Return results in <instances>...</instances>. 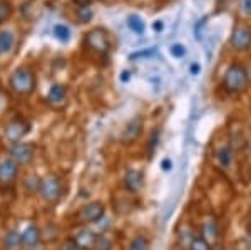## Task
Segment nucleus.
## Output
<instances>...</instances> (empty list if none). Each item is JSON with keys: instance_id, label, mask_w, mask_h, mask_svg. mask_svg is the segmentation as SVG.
I'll return each mask as SVG.
<instances>
[{"instance_id": "1", "label": "nucleus", "mask_w": 251, "mask_h": 250, "mask_svg": "<svg viewBox=\"0 0 251 250\" xmlns=\"http://www.w3.org/2000/svg\"><path fill=\"white\" fill-rule=\"evenodd\" d=\"M10 89L19 96H30L37 86V78L35 72L29 66H20L10 74L9 79Z\"/></svg>"}, {"instance_id": "2", "label": "nucleus", "mask_w": 251, "mask_h": 250, "mask_svg": "<svg viewBox=\"0 0 251 250\" xmlns=\"http://www.w3.org/2000/svg\"><path fill=\"white\" fill-rule=\"evenodd\" d=\"M223 84L229 92H245L250 86V76L246 67L240 62H231L225 72Z\"/></svg>"}, {"instance_id": "3", "label": "nucleus", "mask_w": 251, "mask_h": 250, "mask_svg": "<svg viewBox=\"0 0 251 250\" xmlns=\"http://www.w3.org/2000/svg\"><path fill=\"white\" fill-rule=\"evenodd\" d=\"M84 47L97 56H106L111 51L109 32L104 27H94V29H91L86 34V39H84Z\"/></svg>"}, {"instance_id": "4", "label": "nucleus", "mask_w": 251, "mask_h": 250, "mask_svg": "<svg viewBox=\"0 0 251 250\" xmlns=\"http://www.w3.org/2000/svg\"><path fill=\"white\" fill-rule=\"evenodd\" d=\"M62 192H64L62 180L57 175H54V173H50V175L44 176L40 180L39 193L42 196V200L47 201V203H57L60 196H62Z\"/></svg>"}, {"instance_id": "5", "label": "nucleus", "mask_w": 251, "mask_h": 250, "mask_svg": "<svg viewBox=\"0 0 251 250\" xmlns=\"http://www.w3.org/2000/svg\"><path fill=\"white\" fill-rule=\"evenodd\" d=\"M234 51L241 52L251 47V27L246 22H238L233 27L231 40H229Z\"/></svg>"}, {"instance_id": "6", "label": "nucleus", "mask_w": 251, "mask_h": 250, "mask_svg": "<svg viewBox=\"0 0 251 250\" xmlns=\"http://www.w3.org/2000/svg\"><path fill=\"white\" fill-rule=\"evenodd\" d=\"M104 205L100 201H91V203L84 205L82 208L77 212V223L80 225H89V223H96L104 217Z\"/></svg>"}, {"instance_id": "7", "label": "nucleus", "mask_w": 251, "mask_h": 250, "mask_svg": "<svg viewBox=\"0 0 251 250\" xmlns=\"http://www.w3.org/2000/svg\"><path fill=\"white\" fill-rule=\"evenodd\" d=\"M29 131H30V124L24 118H14L5 124V138L12 144L19 143Z\"/></svg>"}, {"instance_id": "8", "label": "nucleus", "mask_w": 251, "mask_h": 250, "mask_svg": "<svg viewBox=\"0 0 251 250\" xmlns=\"http://www.w3.org/2000/svg\"><path fill=\"white\" fill-rule=\"evenodd\" d=\"M35 148L32 143H14L10 148V158L17 165H29L34 160Z\"/></svg>"}, {"instance_id": "9", "label": "nucleus", "mask_w": 251, "mask_h": 250, "mask_svg": "<svg viewBox=\"0 0 251 250\" xmlns=\"http://www.w3.org/2000/svg\"><path fill=\"white\" fill-rule=\"evenodd\" d=\"M19 175V165L12 158L0 160V185L2 187H10Z\"/></svg>"}, {"instance_id": "10", "label": "nucleus", "mask_w": 251, "mask_h": 250, "mask_svg": "<svg viewBox=\"0 0 251 250\" xmlns=\"http://www.w3.org/2000/svg\"><path fill=\"white\" fill-rule=\"evenodd\" d=\"M143 130H144V121L141 116H136V118H132L127 124H126L123 135H121V141H123L124 144L134 143V141L141 136Z\"/></svg>"}, {"instance_id": "11", "label": "nucleus", "mask_w": 251, "mask_h": 250, "mask_svg": "<svg viewBox=\"0 0 251 250\" xmlns=\"http://www.w3.org/2000/svg\"><path fill=\"white\" fill-rule=\"evenodd\" d=\"M47 103L54 110H64L67 104V87L62 84H54L47 94Z\"/></svg>"}, {"instance_id": "12", "label": "nucleus", "mask_w": 251, "mask_h": 250, "mask_svg": "<svg viewBox=\"0 0 251 250\" xmlns=\"http://www.w3.org/2000/svg\"><path fill=\"white\" fill-rule=\"evenodd\" d=\"M144 187V173L141 170H127L124 175V188L129 193H139Z\"/></svg>"}, {"instance_id": "13", "label": "nucleus", "mask_w": 251, "mask_h": 250, "mask_svg": "<svg viewBox=\"0 0 251 250\" xmlns=\"http://www.w3.org/2000/svg\"><path fill=\"white\" fill-rule=\"evenodd\" d=\"M72 240H74L82 250H94V245H96V240H97V233L94 230H91V228L82 227V228H79V230L75 232V235H74V239H72Z\"/></svg>"}, {"instance_id": "14", "label": "nucleus", "mask_w": 251, "mask_h": 250, "mask_svg": "<svg viewBox=\"0 0 251 250\" xmlns=\"http://www.w3.org/2000/svg\"><path fill=\"white\" fill-rule=\"evenodd\" d=\"M20 237H22V245H25V247H34V245H37L40 239H42V232H40V228L37 225H29Z\"/></svg>"}, {"instance_id": "15", "label": "nucleus", "mask_w": 251, "mask_h": 250, "mask_svg": "<svg viewBox=\"0 0 251 250\" xmlns=\"http://www.w3.org/2000/svg\"><path fill=\"white\" fill-rule=\"evenodd\" d=\"M201 237H203V239L208 242V244H209V240L216 242V239H218V225H216V222H213V220L204 222V223H203V232H201Z\"/></svg>"}, {"instance_id": "16", "label": "nucleus", "mask_w": 251, "mask_h": 250, "mask_svg": "<svg viewBox=\"0 0 251 250\" xmlns=\"http://www.w3.org/2000/svg\"><path fill=\"white\" fill-rule=\"evenodd\" d=\"M14 47V35L9 30L0 32V54H9Z\"/></svg>"}, {"instance_id": "17", "label": "nucleus", "mask_w": 251, "mask_h": 250, "mask_svg": "<svg viewBox=\"0 0 251 250\" xmlns=\"http://www.w3.org/2000/svg\"><path fill=\"white\" fill-rule=\"evenodd\" d=\"M218 161L223 165V167H229L233 161V150L229 144H225V146H221L220 150H218Z\"/></svg>"}, {"instance_id": "18", "label": "nucleus", "mask_w": 251, "mask_h": 250, "mask_svg": "<svg viewBox=\"0 0 251 250\" xmlns=\"http://www.w3.org/2000/svg\"><path fill=\"white\" fill-rule=\"evenodd\" d=\"M3 244H5V247L9 250H15L22 245V237L17 232H9L5 239H3Z\"/></svg>"}, {"instance_id": "19", "label": "nucleus", "mask_w": 251, "mask_h": 250, "mask_svg": "<svg viewBox=\"0 0 251 250\" xmlns=\"http://www.w3.org/2000/svg\"><path fill=\"white\" fill-rule=\"evenodd\" d=\"M112 245H114V242H112L111 237L106 235V233H100V235H97L94 250H112Z\"/></svg>"}, {"instance_id": "20", "label": "nucleus", "mask_w": 251, "mask_h": 250, "mask_svg": "<svg viewBox=\"0 0 251 250\" xmlns=\"http://www.w3.org/2000/svg\"><path fill=\"white\" fill-rule=\"evenodd\" d=\"M12 12H14V7L9 0H0V24L7 22L10 19Z\"/></svg>"}, {"instance_id": "21", "label": "nucleus", "mask_w": 251, "mask_h": 250, "mask_svg": "<svg viewBox=\"0 0 251 250\" xmlns=\"http://www.w3.org/2000/svg\"><path fill=\"white\" fill-rule=\"evenodd\" d=\"M127 24H129V27H131V30H134L136 34H139V35L143 34L144 29H146V26H144L143 19H141L139 15H129Z\"/></svg>"}, {"instance_id": "22", "label": "nucleus", "mask_w": 251, "mask_h": 250, "mask_svg": "<svg viewBox=\"0 0 251 250\" xmlns=\"http://www.w3.org/2000/svg\"><path fill=\"white\" fill-rule=\"evenodd\" d=\"M129 250H149V240L144 235H137L129 244Z\"/></svg>"}, {"instance_id": "23", "label": "nucleus", "mask_w": 251, "mask_h": 250, "mask_svg": "<svg viewBox=\"0 0 251 250\" xmlns=\"http://www.w3.org/2000/svg\"><path fill=\"white\" fill-rule=\"evenodd\" d=\"M92 15H94V12H92L91 5H77V17L82 24L91 22Z\"/></svg>"}, {"instance_id": "24", "label": "nucleus", "mask_w": 251, "mask_h": 250, "mask_svg": "<svg viewBox=\"0 0 251 250\" xmlns=\"http://www.w3.org/2000/svg\"><path fill=\"white\" fill-rule=\"evenodd\" d=\"M54 35L59 40H62V42H67V40L71 39V30L67 29V26L57 24V26H54Z\"/></svg>"}, {"instance_id": "25", "label": "nucleus", "mask_w": 251, "mask_h": 250, "mask_svg": "<svg viewBox=\"0 0 251 250\" xmlns=\"http://www.w3.org/2000/svg\"><path fill=\"white\" fill-rule=\"evenodd\" d=\"M189 250H211V245L203 237H194L191 240V245H189Z\"/></svg>"}, {"instance_id": "26", "label": "nucleus", "mask_w": 251, "mask_h": 250, "mask_svg": "<svg viewBox=\"0 0 251 250\" xmlns=\"http://www.w3.org/2000/svg\"><path fill=\"white\" fill-rule=\"evenodd\" d=\"M171 54L174 56V57H183V56L186 54V47L183 46V44H173Z\"/></svg>"}, {"instance_id": "27", "label": "nucleus", "mask_w": 251, "mask_h": 250, "mask_svg": "<svg viewBox=\"0 0 251 250\" xmlns=\"http://www.w3.org/2000/svg\"><path fill=\"white\" fill-rule=\"evenodd\" d=\"M154 47L152 49H146V51H141V52H136V54H131L129 56V59H139V57H149V56L154 54Z\"/></svg>"}, {"instance_id": "28", "label": "nucleus", "mask_w": 251, "mask_h": 250, "mask_svg": "<svg viewBox=\"0 0 251 250\" xmlns=\"http://www.w3.org/2000/svg\"><path fill=\"white\" fill-rule=\"evenodd\" d=\"M60 250H82V249H80L79 245L71 239V240H66L62 245H60Z\"/></svg>"}, {"instance_id": "29", "label": "nucleus", "mask_w": 251, "mask_h": 250, "mask_svg": "<svg viewBox=\"0 0 251 250\" xmlns=\"http://www.w3.org/2000/svg\"><path fill=\"white\" fill-rule=\"evenodd\" d=\"M240 7H241V12L250 17L251 15V0H240Z\"/></svg>"}, {"instance_id": "30", "label": "nucleus", "mask_w": 251, "mask_h": 250, "mask_svg": "<svg viewBox=\"0 0 251 250\" xmlns=\"http://www.w3.org/2000/svg\"><path fill=\"white\" fill-rule=\"evenodd\" d=\"M72 2H75L77 5H91L92 2H100V0H72Z\"/></svg>"}, {"instance_id": "31", "label": "nucleus", "mask_w": 251, "mask_h": 250, "mask_svg": "<svg viewBox=\"0 0 251 250\" xmlns=\"http://www.w3.org/2000/svg\"><path fill=\"white\" fill-rule=\"evenodd\" d=\"M152 27H154V30H156V32L163 30V22H154V26H152Z\"/></svg>"}, {"instance_id": "32", "label": "nucleus", "mask_w": 251, "mask_h": 250, "mask_svg": "<svg viewBox=\"0 0 251 250\" xmlns=\"http://www.w3.org/2000/svg\"><path fill=\"white\" fill-rule=\"evenodd\" d=\"M29 250H47V249L44 247V245H39V244H37V245H34V247H30Z\"/></svg>"}, {"instance_id": "33", "label": "nucleus", "mask_w": 251, "mask_h": 250, "mask_svg": "<svg viewBox=\"0 0 251 250\" xmlns=\"http://www.w3.org/2000/svg\"><path fill=\"white\" fill-rule=\"evenodd\" d=\"M163 168H164V170H166V171H168V170H169V168H171V163H169V161H168V160H166V161H163Z\"/></svg>"}, {"instance_id": "34", "label": "nucleus", "mask_w": 251, "mask_h": 250, "mask_svg": "<svg viewBox=\"0 0 251 250\" xmlns=\"http://www.w3.org/2000/svg\"><path fill=\"white\" fill-rule=\"evenodd\" d=\"M198 71H200V66H198V64H193V66H191V72H193V74H196Z\"/></svg>"}, {"instance_id": "35", "label": "nucleus", "mask_w": 251, "mask_h": 250, "mask_svg": "<svg viewBox=\"0 0 251 250\" xmlns=\"http://www.w3.org/2000/svg\"><path fill=\"white\" fill-rule=\"evenodd\" d=\"M127 79H129V72H127V71H126V72H124V74H123V81H127Z\"/></svg>"}, {"instance_id": "36", "label": "nucleus", "mask_w": 251, "mask_h": 250, "mask_svg": "<svg viewBox=\"0 0 251 250\" xmlns=\"http://www.w3.org/2000/svg\"><path fill=\"white\" fill-rule=\"evenodd\" d=\"M248 153H250V156H251V143L248 144Z\"/></svg>"}, {"instance_id": "37", "label": "nucleus", "mask_w": 251, "mask_h": 250, "mask_svg": "<svg viewBox=\"0 0 251 250\" xmlns=\"http://www.w3.org/2000/svg\"><path fill=\"white\" fill-rule=\"evenodd\" d=\"M223 2H226V3H229V2H233V0H223Z\"/></svg>"}, {"instance_id": "38", "label": "nucleus", "mask_w": 251, "mask_h": 250, "mask_svg": "<svg viewBox=\"0 0 251 250\" xmlns=\"http://www.w3.org/2000/svg\"><path fill=\"white\" fill-rule=\"evenodd\" d=\"M226 250H234V249H226Z\"/></svg>"}, {"instance_id": "39", "label": "nucleus", "mask_w": 251, "mask_h": 250, "mask_svg": "<svg viewBox=\"0 0 251 250\" xmlns=\"http://www.w3.org/2000/svg\"><path fill=\"white\" fill-rule=\"evenodd\" d=\"M174 250H181V249H174Z\"/></svg>"}, {"instance_id": "40", "label": "nucleus", "mask_w": 251, "mask_h": 250, "mask_svg": "<svg viewBox=\"0 0 251 250\" xmlns=\"http://www.w3.org/2000/svg\"><path fill=\"white\" fill-rule=\"evenodd\" d=\"M250 130H251V128H250Z\"/></svg>"}]
</instances>
